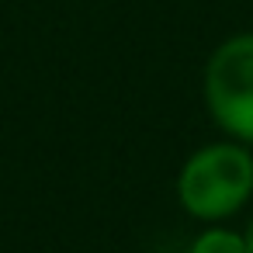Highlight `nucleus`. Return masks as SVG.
I'll return each instance as SVG.
<instances>
[{
	"instance_id": "obj_1",
	"label": "nucleus",
	"mask_w": 253,
	"mask_h": 253,
	"mask_svg": "<svg viewBox=\"0 0 253 253\" xmlns=\"http://www.w3.org/2000/svg\"><path fill=\"white\" fill-rule=\"evenodd\" d=\"M180 205L194 218H225L253 194V153L236 142H215L198 149L177 180Z\"/></svg>"
},
{
	"instance_id": "obj_2",
	"label": "nucleus",
	"mask_w": 253,
	"mask_h": 253,
	"mask_svg": "<svg viewBox=\"0 0 253 253\" xmlns=\"http://www.w3.org/2000/svg\"><path fill=\"white\" fill-rule=\"evenodd\" d=\"M205 101L229 135L253 142V32L232 35L211 52L205 70Z\"/></svg>"
},
{
	"instance_id": "obj_3",
	"label": "nucleus",
	"mask_w": 253,
	"mask_h": 253,
	"mask_svg": "<svg viewBox=\"0 0 253 253\" xmlns=\"http://www.w3.org/2000/svg\"><path fill=\"white\" fill-rule=\"evenodd\" d=\"M191 253H250V250H246V236L229 229H208L194 239Z\"/></svg>"
},
{
	"instance_id": "obj_4",
	"label": "nucleus",
	"mask_w": 253,
	"mask_h": 253,
	"mask_svg": "<svg viewBox=\"0 0 253 253\" xmlns=\"http://www.w3.org/2000/svg\"><path fill=\"white\" fill-rule=\"evenodd\" d=\"M246 250L253 253V222H250V229H246Z\"/></svg>"
}]
</instances>
